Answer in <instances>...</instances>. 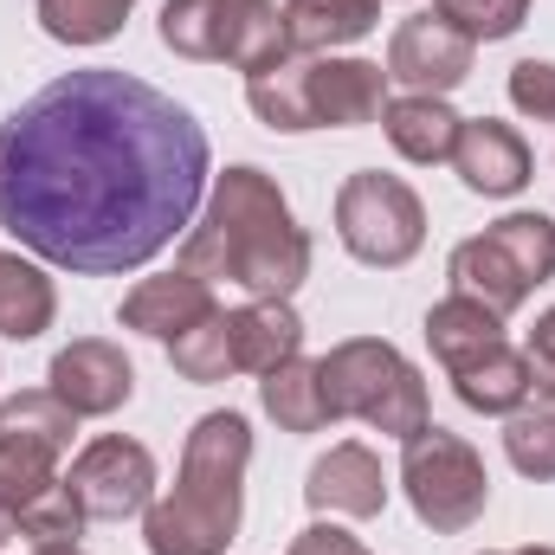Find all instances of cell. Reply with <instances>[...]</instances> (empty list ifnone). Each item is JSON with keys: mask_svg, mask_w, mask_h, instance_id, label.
Listing matches in <instances>:
<instances>
[{"mask_svg": "<svg viewBox=\"0 0 555 555\" xmlns=\"http://www.w3.org/2000/svg\"><path fill=\"white\" fill-rule=\"evenodd\" d=\"M214 149L137 72H65L0 124V227L46 266L117 278L194 227Z\"/></svg>", "mask_w": 555, "mask_h": 555, "instance_id": "1", "label": "cell"}, {"mask_svg": "<svg viewBox=\"0 0 555 555\" xmlns=\"http://www.w3.org/2000/svg\"><path fill=\"white\" fill-rule=\"evenodd\" d=\"M181 272L207 284H240L246 297L291 304V291L310 278V233L291 220V201L266 168L240 162L214 181L207 214L181 233Z\"/></svg>", "mask_w": 555, "mask_h": 555, "instance_id": "2", "label": "cell"}, {"mask_svg": "<svg viewBox=\"0 0 555 555\" xmlns=\"http://www.w3.org/2000/svg\"><path fill=\"white\" fill-rule=\"evenodd\" d=\"M246 465H253V426H246V414L220 408V414L194 420V433L181 446L175 491L142 511L149 555H227V543H240Z\"/></svg>", "mask_w": 555, "mask_h": 555, "instance_id": "3", "label": "cell"}, {"mask_svg": "<svg viewBox=\"0 0 555 555\" xmlns=\"http://www.w3.org/2000/svg\"><path fill=\"white\" fill-rule=\"evenodd\" d=\"M317 382L330 420H362L388 439H414L420 426H433L420 369L382 336H349L330 356H317Z\"/></svg>", "mask_w": 555, "mask_h": 555, "instance_id": "4", "label": "cell"}, {"mask_svg": "<svg viewBox=\"0 0 555 555\" xmlns=\"http://www.w3.org/2000/svg\"><path fill=\"white\" fill-rule=\"evenodd\" d=\"M555 278V220L550 214H504L478 240L452 253V291L478 297L485 310L511 317L530 304L537 284Z\"/></svg>", "mask_w": 555, "mask_h": 555, "instance_id": "5", "label": "cell"}, {"mask_svg": "<svg viewBox=\"0 0 555 555\" xmlns=\"http://www.w3.org/2000/svg\"><path fill=\"white\" fill-rule=\"evenodd\" d=\"M162 46L175 59L233 72H259L291 52L278 0H162Z\"/></svg>", "mask_w": 555, "mask_h": 555, "instance_id": "6", "label": "cell"}, {"mask_svg": "<svg viewBox=\"0 0 555 555\" xmlns=\"http://www.w3.org/2000/svg\"><path fill=\"white\" fill-rule=\"evenodd\" d=\"M401 491L414 504V517L439 537H459L485 517L491 504V472L478 459V446H465L446 426H420L414 439H401Z\"/></svg>", "mask_w": 555, "mask_h": 555, "instance_id": "7", "label": "cell"}, {"mask_svg": "<svg viewBox=\"0 0 555 555\" xmlns=\"http://www.w3.org/2000/svg\"><path fill=\"white\" fill-rule=\"evenodd\" d=\"M336 240H343L349 259L395 272L426 246V207L401 175L362 168L336 188Z\"/></svg>", "mask_w": 555, "mask_h": 555, "instance_id": "8", "label": "cell"}, {"mask_svg": "<svg viewBox=\"0 0 555 555\" xmlns=\"http://www.w3.org/2000/svg\"><path fill=\"white\" fill-rule=\"evenodd\" d=\"M85 524H124V517H142L155 504V452L142 439H124V433H98L72 472H65Z\"/></svg>", "mask_w": 555, "mask_h": 555, "instance_id": "9", "label": "cell"}, {"mask_svg": "<svg viewBox=\"0 0 555 555\" xmlns=\"http://www.w3.org/2000/svg\"><path fill=\"white\" fill-rule=\"evenodd\" d=\"M472 59H478V46L452 20L414 13L388 39V85H408L420 98H446V91H459L472 78Z\"/></svg>", "mask_w": 555, "mask_h": 555, "instance_id": "10", "label": "cell"}, {"mask_svg": "<svg viewBox=\"0 0 555 555\" xmlns=\"http://www.w3.org/2000/svg\"><path fill=\"white\" fill-rule=\"evenodd\" d=\"M46 388H52L78 420H111L130 395H137V369H130V356H124L117 343L78 336V343H65V349L52 356Z\"/></svg>", "mask_w": 555, "mask_h": 555, "instance_id": "11", "label": "cell"}, {"mask_svg": "<svg viewBox=\"0 0 555 555\" xmlns=\"http://www.w3.org/2000/svg\"><path fill=\"white\" fill-rule=\"evenodd\" d=\"M382 111H388V72L375 59H343V52L310 59L317 130H362V124H382Z\"/></svg>", "mask_w": 555, "mask_h": 555, "instance_id": "12", "label": "cell"}, {"mask_svg": "<svg viewBox=\"0 0 555 555\" xmlns=\"http://www.w3.org/2000/svg\"><path fill=\"white\" fill-rule=\"evenodd\" d=\"M452 175L485 201H511L530 188V142L498 117H465L452 142Z\"/></svg>", "mask_w": 555, "mask_h": 555, "instance_id": "13", "label": "cell"}, {"mask_svg": "<svg viewBox=\"0 0 555 555\" xmlns=\"http://www.w3.org/2000/svg\"><path fill=\"white\" fill-rule=\"evenodd\" d=\"M304 498L317 517H382L388 511V472L362 439H343L310 465Z\"/></svg>", "mask_w": 555, "mask_h": 555, "instance_id": "14", "label": "cell"}, {"mask_svg": "<svg viewBox=\"0 0 555 555\" xmlns=\"http://www.w3.org/2000/svg\"><path fill=\"white\" fill-rule=\"evenodd\" d=\"M220 304H214V284L194 272H155V278H137L130 291H124V304H117V317H124V330H137V336H155V343H175V336H188L194 323H207Z\"/></svg>", "mask_w": 555, "mask_h": 555, "instance_id": "15", "label": "cell"}, {"mask_svg": "<svg viewBox=\"0 0 555 555\" xmlns=\"http://www.w3.org/2000/svg\"><path fill=\"white\" fill-rule=\"evenodd\" d=\"M278 13H284V46L304 52V59L343 52V46H356L382 26L375 0H284Z\"/></svg>", "mask_w": 555, "mask_h": 555, "instance_id": "16", "label": "cell"}, {"mask_svg": "<svg viewBox=\"0 0 555 555\" xmlns=\"http://www.w3.org/2000/svg\"><path fill=\"white\" fill-rule=\"evenodd\" d=\"M227 336H233V369L246 375H272L278 362L304 356V323L291 304H272V297H253L240 310H227Z\"/></svg>", "mask_w": 555, "mask_h": 555, "instance_id": "17", "label": "cell"}, {"mask_svg": "<svg viewBox=\"0 0 555 555\" xmlns=\"http://www.w3.org/2000/svg\"><path fill=\"white\" fill-rule=\"evenodd\" d=\"M459 111L446 104V98H388V111H382V130L395 142V155L401 162H414V168H433V162H452V142H459Z\"/></svg>", "mask_w": 555, "mask_h": 555, "instance_id": "18", "label": "cell"}, {"mask_svg": "<svg viewBox=\"0 0 555 555\" xmlns=\"http://www.w3.org/2000/svg\"><path fill=\"white\" fill-rule=\"evenodd\" d=\"M498 343H504V317L485 310V304L465 297V291H452V297H439V304L426 310V349L439 356L446 375L465 369V362H478V356L498 349Z\"/></svg>", "mask_w": 555, "mask_h": 555, "instance_id": "19", "label": "cell"}, {"mask_svg": "<svg viewBox=\"0 0 555 555\" xmlns=\"http://www.w3.org/2000/svg\"><path fill=\"white\" fill-rule=\"evenodd\" d=\"M246 104H253V117L266 130H278V137L317 130V117H310V59L304 52H284L272 65L246 72Z\"/></svg>", "mask_w": 555, "mask_h": 555, "instance_id": "20", "label": "cell"}, {"mask_svg": "<svg viewBox=\"0 0 555 555\" xmlns=\"http://www.w3.org/2000/svg\"><path fill=\"white\" fill-rule=\"evenodd\" d=\"M452 395H459L472 414H498V420H511L517 408H530V362H524V349L498 343V349H485L478 362L452 369Z\"/></svg>", "mask_w": 555, "mask_h": 555, "instance_id": "21", "label": "cell"}, {"mask_svg": "<svg viewBox=\"0 0 555 555\" xmlns=\"http://www.w3.org/2000/svg\"><path fill=\"white\" fill-rule=\"evenodd\" d=\"M59 317V284L46 278L39 259H20V253H0V336L7 343H33L46 336Z\"/></svg>", "mask_w": 555, "mask_h": 555, "instance_id": "22", "label": "cell"}, {"mask_svg": "<svg viewBox=\"0 0 555 555\" xmlns=\"http://www.w3.org/2000/svg\"><path fill=\"white\" fill-rule=\"evenodd\" d=\"M259 408H266L284 433H323V426H330V408H323L317 362H310V356H291V362H278L272 375H259Z\"/></svg>", "mask_w": 555, "mask_h": 555, "instance_id": "23", "label": "cell"}, {"mask_svg": "<svg viewBox=\"0 0 555 555\" xmlns=\"http://www.w3.org/2000/svg\"><path fill=\"white\" fill-rule=\"evenodd\" d=\"M0 433H13V439H33V446H46V452H72V433H78V414L52 395V388H26V395H7L0 401Z\"/></svg>", "mask_w": 555, "mask_h": 555, "instance_id": "24", "label": "cell"}, {"mask_svg": "<svg viewBox=\"0 0 555 555\" xmlns=\"http://www.w3.org/2000/svg\"><path fill=\"white\" fill-rule=\"evenodd\" d=\"M137 0H33L39 26L59 39V46H104L124 33Z\"/></svg>", "mask_w": 555, "mask_h": 555, "instance_id": "25", "label": "cell"}, {"mask_svg": "<svg viewBox=\"0 0 555 555\" xmlns=\"http://www.w3.org/2000/svg\"><path fill=\"white\" fill-rule=\"evenodd\" d=\"M168 362H175V375H181V382H194V388H214V382L240 375V369H233L227 310H214L207 323H194L188 336H175V343H168Z\"/></svg>", "mask_w": 555, "mask_h": 555, "instance_id": "26", "label": "cell"}, {"mask_svg": "<svg viewBox=\"0 0 555 555\" xmlns=\"http://www.w3.org/2000/svg\"><path fill=\"white\" fill-rule=\"evenodd\" d=\"M504 452L524 478L550 485L555 478V408H517L504 420Z\"/></svg>", "mask_w": 555, "mask_h": 555, "instance_id": "27", "label": "cell"}, {"mask_svg": "<svg viewBox=\"0 0 555 555\" xmlns=\"http://www.w3.org/2000/svg\"><path fill=\"white\" fill-rule=\"evenodd\" d=\"M433 13L452 20L472 46H491V39H511L530 20V0H433Z\"/></svg>", "mask_w": 555, "mask_h": 555, "instance_id": "28", "label": "cell"}, {"mask_svg": "<svg viewBox=\"0 0 555 555\" xmlns=\"http://www.w3.org/2000/svg\"><path fill=\"white\" fill-rule=\"evenodd\" d=\"M511 104H517L530 124H555V65L550 59L511 65Z\"/></svg>", "mask_w": 555, "mask_h": 555, "instance_id": "29", "label": "cell"}, {"mask_svg": "<svg viewBox=\"0 0 555 555\" xmlns=\"http://www.w3.org/2000/svg\"><path fill=\"white\" fill-rule=\"evenodd\" d=\"M524 362H530V395H543L555 408V310L537 317V330H530V343H524Z\"/></svg>", "mask_w": 555, "mask_h": 555, "instance_id": "30", "label": "cell"}, {"mask_svg": "<svg viewBox=\"0 0 555 555\" xmlns=\"http://www.w3.org/2000/svg\"><path fill=\"white\" fill-rule=\"evenodd\" d=\"M284 555H369V550H362L343 524H310V530H297V537H291V550H284Z\"/></svg>", "mask_w": 555, "mask_h": 555, "instance_id": "31", "label": "cell"}, {"mask_svg": "<svg viewBox=\"0 0 555 555\" xmlns=\"http://www.w3.org/2000/svg\"><path fill=\"white\" fill-rule=\"evenodd\" d=\"M7 543H20V524H13V517L0 511V550H7Z\"/></svg>", "mask_w": 555, "mask_h": 555, "instance_id": "32", "label": "cell"}, {"mask_svg": "<svg viewBox=\"0 0 555 555\" xmlns=\"http://www.w3.org/2000/svg\"><path fill=\"white\" fill-rule=\"evenodd\" d=\"M33 555H85L78 543H65V550H33Z\"/></svg>", "mask_w": 555, "mask_h": 555, "instance_id": "33", "label": "cell"}, {"mask_svg": "<svg viewBox=\"0 0 555 555\" xmlns=\"http://www.w3.org/2000/svg\"><path fill=\"white\" fill-rule=\"evenodd\" d=\"M504 555H555V550H543V543H530V550H504Z\"/></svg>", "mask_w": 555, "mask_h": 555, "instance_id": "34", "label": "cell"}]
</instances>
